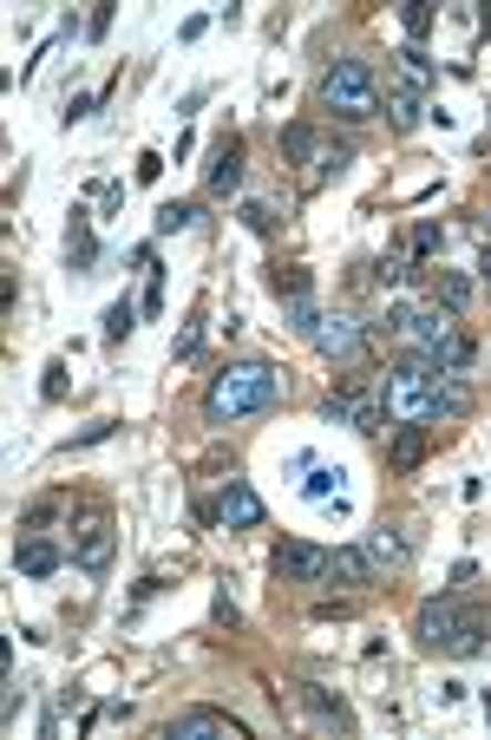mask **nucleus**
Masks as SVG:
<instances>
[{
	"label": "nucleus",
	"mask_w": 491,
	"mask_h": 740,
	"mask_svg": "<svg viewBox=\"0 0 491 740\" xmlns=\"http://www.w3.org/2000/svg\"><path fill=\"white\" fill-rule=\"evenodd\" d=\"M282 400H288L282 368H269V361H229L211 380V393H204V420L229 426V420H249V413H276Z\"/></svg>",
	"instance_id": "f257e3e1"
},
{
	"label": "nucleus",
	"mask_w": 491,
	"mask_h": 740,
	"mask_svg": "<svg viewBox=\"0 0 491 740\" xmlns=\"http://www.w3.org/2000/svg\"><path fill=\"white\" fill-rule=\"evenodd\" d=\"M485 609L479 603H466V596H432L420 603V616H413V636H420V649L432 656H479L485 649Z\"/></svg>",
	"instance_id": "f03ea898"
},
{
	"label": "nucleus",
	"mask_w": 491,
	"mask_h": 740,
	"mask_svg": "<svg viewBox=\"0 0 491 740\" xmlns=\"http://www.w3.org/2000/svg\"><path fill=\"white\" fill-rule=\"evenodd\" d=\"M321 119L328 125H367V119H380V79L367 60H335L328 73H321Z\"/></svg>",
	"instance_id": "7ed1b4c3"
},
{
	"label": "nucleus",
	"mask_w": 491,
	"mask_h": 740,
	"mask_svg": "<svg viewBox=\"0 0 491 740\" xmlns=\"http://www.w3.org/2000/svg\"><path fill=\"white\" fill-rule=\"evenodd\" d=\"M321 413H328L335 426H354V433H393V420H387V368L348 373V380L321 400Z\"/></svg>",
	"instance_id": "20e7f679"
},
{
	"label": "nucleus",
	"mask_w": 491,
	"mask_h": 740,
	"mask_svg": "<svg viewBox=\"0 0 491 740\" xmlns=\"http://www.w3.org/2000/svg\"><path fill=\"white\" fill-rule=\"evenodd\" d=\"M432 393H439L432 361H420V354L387 361V420L393 426H432Z\"/></svg>",
	"instance_id": "39448f33"
},
{
	"label": "nucleus",
	"mask_w": 491,
	"mask_h": 740,
	"mask_svg": "<svg viewBox=\"0 0 491 740\" xmlns=\"http://www.w3.org/2000/svg\"><path fill=\"white\" fill-rule=\"evenodd\" d=\"M282 151L301 164V191H321L328 177H341L354 164V145H341V138H321L315 125H288L282 132Z\"/></svg>",
	"instance_id": "423d86ee"
},
{
	"label": "nucleus",
	"mask_w": 491,
	"mask_h": 740,
	"mask_svg": "<svg viewBox=\"0 0 491 740\" xmlns=\"http://www.w3.org/2000/svg\"><path fill=\"white\" fill-rule=\"evenodd\" d=\"M197 518L211 524V531H256V524L269 518V505L256 499L249 479H223L211 499H197Z\"/></svg>",
	"instance_id": "0eeeda50"
},
{
	"label": "nucleus",
	"mask_w": 491,
	"mask_h": 740,
	"mask_svg": "<svg viewBox=\"0 0 491 740\" xmlns=\"http://www.w3.org/2000/svg\"><path fill=\"white\" fill-rule=\"evenodd\" d=\"M367 335H374V328H367L360 315H348V308H341V315H321V321L308 328L315 354H328L335 368H360V361H367Z\"/></svg>",
	"instance_id": "6e6552de"
},
{
	"label": "nucleus",
	"mask_w": 491,
	"mask_h": 740,
	"mask_svg": "<svg viewBox=\"0 0 491 740\" xmlns=\"http://www.w3.org/2000/svg\"><path fill=\"white\" fill-rule=\"evenodd\" d=\"M269 571H276L282 584H328V551H321V544H301V537H282Z\"/></svg>",
	"instance_id": "1a4fd4ad"
},
{
	"label": "nucleus",
	"mask_w": 491,
	"mask_h": 740,
	"mask_svg": "<svg viewBox=\"0 0 491 740\" xmlns=\"http://www.w3.org/2000/svg\"><path fill=\"white\" fill-rule=\"evenodd\" d=\"M164 734L171 740H243V721L223 715V708H184V715L164 721Z\"/></svg>",
	"instance_id": "9d476101"
},
{
	"label": "nucleus",
	"mask_w": 491,
	"mask_h": 740,
	"mask_svg": "<svg viewBox=\"0 0 491 740\" xmlns=\"http://www.w3.org/2000/svg\"><path fill=\"white\" fill-rule=\"evenodd\" d=\"M112 544H119L112 518H92L79 537H72V564H79L85 577H105V571H112Z\"/></svg>",
	"instance_id": "9b49d317"
},
{
	"label": "nucleus",
	"mask_w": 491,
	"mask_h": 740,
	"mask_svg": "<svg viewBox=\"0 0 491 740\" xmlns=\"http://www.w3.org/2000/svg\"><path fill=\"white\" fill-rule=\"evenodd\" d=\"M67 564V544H53L47 531H20V544H13V571L20 577H53Z\"/></svg>",
	"instance_id": "f8f14e48"
},
{
	"label": "nucleus",
	"mask_w": 491,
	"mask_h": 740,
	"mask_svg": "<svg viewBox=\"0 0 491 740\" xmlns=\"http://www.w3.org/2000/svg\"><path fill=\"white\" fill-rule=\"evenodd\" d=\"M243 138L229 132V138H216V151H211V171H204V191L211 197H229V191H243Z\"/></svg>",
	"instance_id": "ddd939ff"
},
{
	"label": "nucleus",
	"mask_w": 491,
	"mask_h": 740,
	"mask_svg": "<svg viewBox=\"0 0 491 740\" xmlns=\"http://www.w3.org/2000/svg\"><path fill=\"white\" fill-rule=\"evenodd\" d=\"M328 584L367 590V584H380V564L367 557V544H335V551H328Z\"/></svg>",
	"instance_id": "4468645a"
},
{
	"label": "nucleus",
	"mask_w": 491,
	"mask_h": 740,
	"mask_svg": "<svg viewBox=\"0 0 491 740\" xmlns=\"http://www.w3.org/2000/svg\"><path fill=\"white\" fill-rule=\"evenodd\" d=\"M360 544H367V557H374L380 571H400V564L413 557V531H407V524H387V518L374 524V531H367Z\"/></svg>",
	"instance_id": "2eb2a0df"
},
{
	"label": "nucleus",
	"mask_w": 491,
	"mask_h": 740,
	"mask_svg": "<svg viewBox=\"0 0 491 740\" xmlns=\"http://www.w3.org/2000/svg\"><path fill=\"white\" fill-rule=\"evenodd\" d=\"M432 433H439V426H393V440H387V465H393V472H413V465H426Z\"/></svg>",
	"instance_id": "dca6fc26"
},
{
	"label": "nucleus",
	"mask_w": 491,
	"mask_h": 740,
	"mask_svg": "<svg viewBox=\"0 0 491 740\" xmlns=\"http://www.w3.org/2000/svg\"><path fill=\"white\" fill-rule=\"evenodd\" d=\"M420 282H426V301H439V308H452V315L472 301V282H466L459 269H420Z\"/></svg>",
	"instance_id": "f3484780"
},
{
	"label": "nucleus",
	"mask_w": 491,
	"mask_h": 740,
	"mask_svg": "<svg viewBox=\"0 0 491 740\" xmlns=\"http://www.w3.org/2000/svg\"><path fill=\"white\" fill-rule=\"evenodd\" d=\"M380 119L393 125V132H413L426 119V92H413V85H393L387 99H380Z\"/></svg>",
	"instance_id": "a211bd4d"
},
{
	"label": "nucleus",
	"mask_w": 491,
	"mask_h": 740,
	"mask_svg": "<svg viewBox=\"0 0 491 740\" xmlns=\"http://www.w3.org/2000/svg\"><path fill=\"white\" fill-rule=\"evenodd\" d=\"M393 60H400V85H413V92H432L439 66H432V53H426V47H413V40H407V47H400Z\"/></svg>",
	"instance_id": "6ab92c4d"
},
{
	"label": "nucleus",
	"mask_w": 491,
	"mask_h": 740,
	"mask_svg": "<svg viewBox=\"0 0 491 740\" xmlns=\"http://www.w3.org/2000/svg\"><path fill=\"white\" fill-rule=\"evenodd\" d=\"M407 276H420V263H413V249H407V243H393V249L374 263V282H380V289H400Z\"/></svg>",
	"instance_id": "aec40b11"
},
{
	"label": "nucleus",
	"mask_w": 491,
	"mask_h": 740,
	"mask_svg": "<svg viewBox=\"0 0 491 740\" xmlns=\"http://www.w3.org/2000/svg\"><path fill=\"white\" fill-rule=\"evenodd\" d=\"M341 479H348L341 465H308V479H301V492H308L315 505H335V512H341Z\"/></svg>",
	"instance_id": "412c9836"
},
{
	"label": "nucleus",
	"mask_w": 491,
	"mask_h": 740,
	"mask_svg": "<svg viewBox=\"0 0 491 740\" xmlns=\"http://www.w3.org/2000/svg\"><path fill=\"white\" fill-rule=\"evenodd\" d=\"M67 263L79 276L92 269V223H85V210H72V223H67Z\"/></svg>",
	"instance_id": "4be33fe9"
},
{
	"label": "nucleus",
	"mask_w": 491,
	"mask_h": 740,
	"mask_svg": "<svg viewBox=\"0 0 491 740\" xmlns=\"http://www.w3.org/2000/svg\"><path fill=\"white\" fill-rule=\"evenodd\" d=\"M407 249H413V263H420V269H426V263H432V256L446 249V223H432V217H426V223H413V236H407Z\"/></svg>",
	"instance_id": "5701e85b"
},
{
	"label": "nucleus",
	"mask_w": 491,
	"mask_h": 740,
	"mask_svg": "<svg viewBox=\"0 0 491 740\" xmlns=\"http://www.w3.org/2000/svg\"><path fill=\"white\" fill-rule=\"evenodd\" d=\"M184 229H197V204H157V236H184Z\"/></svg>",
	"instance_id": "b1692460"
},
{
	"label": "nucleus",
	"mask_w": 491,
	"mask_h": 740,
	"mask_svg": "<svg viewBox=\"0 0 491 740\" xmlns=\"http://www.w3.org/2000/svg\"><path fill=\"white\" fill-rule=\"evenodd\" d=\"M269 289H276V296H288V301H308V289H315V276L288 263V269H276V276H269Z\"/></svg>",
	"instance_id": "393cba45"
},
{
	"label": "nucleus",
	"mask_w": 491,
	"mask_h": 740,
	"mask_svg": "<svg viewBox=\"0 0 491 740\" xmlns=\"http://www.w3.org/2000/svg\"><path fill=\"white\" fill-rule=\"evenodd\" d=\"M132 328H139V301H112L105 308V341H125Z\"/></svg>",
	"instance_id": "a878e982"
},
{
	"label": "nucleus",
	"mask_w": 491,
	"mask_h": 740,
	"mask_svg": "<svg viewBox=\"0 0 491 740\" xmlns=\"http://www.w3.org/2000/svg\"><path fill=\"white\" fill-rule=\"evenodd\" d=\"M308 695V708L328 721V728H348V708H341V695H328V688H301Z\"/></svg>",
	"instance_id": "bb28decb"
},
{
	"label": "nucleus",
	"mask_w": 491,
	"mask_h": 740,
	"mask_svg": "<svg viewBox=\"0 0 491 740\" xmlns=\"http://www.w3.org/2000/svg\"><path fill=\"white\" fill-rule=\"evenodd\" d=\"M400 20H407V33H413V47H420L426 33H432V7H426V0H407V13H400Z\"/></svg>",
	"instance_id": "cd10ccee"
},
{
	"label": "nucleus",
	"mask_w": 491,
	"mask_h": 740,
	"mask_svg": "<svg viewBox=\"0 0 491 740\" xmlns=\"http://www.w3.org/2000/svg\"><path fill=\"white\" fill-rule=\"evenodd\" d=\"M211 616H216V629H236V623H243V609H236V603H229V590H216Z\"/></svg>",
	"instance_id": "c85d7f7f"
},
{
	"label": "nucleus",
	"mask_w": 491,
	"mask_h": 740,
	"mask_svg": "<svg viewBox=\"0 0 491 740\" xmlns=\"http://www.w3.org/2000/svg\"><path fill=\"white\" fill-rule=\"evenodd\" d=\"M40 393H47V400H60V393H67V361H53V368H47V380H40Z\"/></svg>",
	"instance_id": "c756f323"
},
{
	"label": "nucleus",
	"mask_w": 491,
	"mask_h": 740,
	"mask_svg": "<svg viewBox=\"0 0 491 740\" xmlns=\"http://www.w3.org/2000/svg\"><path fill=\"white\" fill-rule=\"evenodd\" d=\"M85 33H92V40H99V33H112V0H99V7H92V20H85Z\"/></svg>",
	"instance_id": "7c9ffc66"
},
{
	"label": "nucleus",
	"mask_w": 491,
	"mask_h": 740,
	"mask_svg": "<svg viewBox=\"0 0 491 740\" xmlns=\"http://www.w3.org/2000/svg\"><path fill=\"white\" fill-rule=\"evenodd\" d=\"M92 112H99V99H92V92H72V99H67V119H92Z\"/></svg>",
	"instance_id": "2f4dec72"
},
{
	"label": "nucleus",
	"mask_w": 491,
	"mask_h": 740,
	"mask_svg": "<svg viewBox=\"0 0 491 740\" xmlns=\"http://www.w3.org/2000/svg\"><path fill=\"white\" fill-rule=\"evenodd\" d=\"M112 433H119V420H99V426H85L72 445H99V440H112Z\"/></svg>",
	"instance_id": "473e14b6"
},
{
	"label": "nucleus",
	"mask_w": 491,
	"mask_h": 740,
	"mask_svg": "<svg viewBox=\"0 0 491 740\" xmlns=\"http://www.w3.org/2000/svg\"><path fill=\"white\" fill-rule=\"evenodd\" d=\"M197 348H204V328H184V335H177V354H184V361H191V354H197Z\"/></svg>",
	"instance_id": "72a5a7b5"
}]
</instances>
